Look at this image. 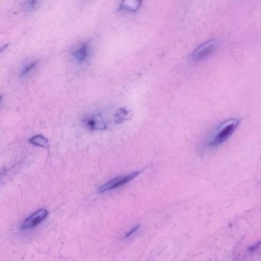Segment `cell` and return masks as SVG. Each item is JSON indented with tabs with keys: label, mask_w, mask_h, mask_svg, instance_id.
Returning a JSON list of instances; mask_svg holds the SVG:
<instances>
[{
	"label": "cell",
	"mask_w": 261,
	"mask_h": 261,
	"mask_svg": "<svg viewBox=\"0 0 261 261\" xmlns=\"http://www.w3.org/2000/svg\"><path fill=\"white\" fill-rule=\"evenodd\" d=\"M239 124H240L239 119H231V120H228L222 123L216 130L212 140L208 142V147L213 148V147H218L219 145L224 143L231 135L233 134Z\"/></svg>",
	"instance_id": "cell-1"
},
{
	"label": "cell",
	"mask_w": 261,
	"mask_h": 261,
	"mask_svg": "<svg viewBox=\"0 0 261 261\" xmlns=\"http://www.w3.org/2000/svg\"><path fill=\"white\" fill-rule=\"evenodd\" d=\"M139 172H135V173H130L128 175H124V176H119L117 178H113L111 180L104 184L99 189L100 193H105L108 191L113 190V189H117V188L120 187L122 185H124L125 184L128 183L132 180L135 177L139 175Z\"/></svg>",
	"instance_id": "cell-2"
},
{
	"label": "cell",
	"mask_w": 261,
	"mask_h": 261,
	"mask_svg": "<svg viewBox=\"0 0 261 261\" xmlns=\"http://www.w3.org/2000/svg\"><path fill=\"white\" fill-rule=\"evenodd\" d=\"M218 44V42L216 40L208 41L206 43H203L195 50L192 55V58L195 61H200L205 59L208 55L213 53V51L217 48Z\"/></svg>",
	"instance_id": "cell-3"
},
{
	"label": "cell",
	"mask_w": 261,
	"mask_h": 261,
	"mask_svg": "<svg viewBox=\"0 0 261 261\" xmlns=\"http://www.w3.org/2000/svg\"><path fill=\"white\" fill-rule=\"evenodd\" d=\"M48 211L45 210V209H40V210L37 211V212L32 214V216H29L22 224L21 229L28 230L35 228L44 221V219L48 216Z\"/></svg>",
	"instance_id": "cell-4"
},
{
	"label": "cell",
	"mask_w": 261,
	"mask_h": 261,
	"mask_svg": "<svg viewBox=\"0 0 261 261\" xmlns=\"http://www.w3.org/2000/svg\"><path fill=\"white\" fill-rule=\"evenodd\" d=\"M90 48L88 43H84L73 51L74 60L78 64H83L88 59L90 56Z\"/></svg>",
	"instance_id": "cell-5"
},
{
	"label": "cell",
	"mask_w": 261,
	"mask_h": 261,
	"mask_svg": "<svg viewBox=\"0 0 261 261\" xmlns=\"http://www.w3.org/2000/svg\"><path fill=\"white\" fill-rule=\"evenodd\" d=\"M87 125L90 130H105L107 128L105 122L103 120L101 115H95L87 119Z\"/></svg>",
	"instance_id": "cell-6"
},
{
	"label": "cell",
	"mask_w": 261,
	"mask_h": 261,
	"mask_svg": "<svg viewBox=\"0 0 261 261\" xmlns=\"http://www.w3.org/2000/svg\"><path fill=\"white\" fill-rule=\"evenodd\" d=\"M130 116V110L127 108H120L115 112L113 115L115 124H120L128 120Z\"/></svg>",
	"instance_id": "cell-7"
},
{
	"label": "cell",
	"mask_w": 261,
	"mask_h": 261,
	"mask_svg": "<svg viewBox=\"0 0 261 261\" xmlns=\"http://www.w3.org/2000/svg\"><path fill=\"white\" fill-rule=\"evenodd\" d=\"M29 143L33 144L36 147H43V148H48L49 147V142L48 139L43 135H35L29 139Z\"/></svg>",
	"instance_id": "cell-8"
},
{
	"label": "cell",
	"mask_w": 261,
	"mask_h": 261,
	"mask_svg": "<svg viewBox=\"0 0 261 261\" xmlns=\"http://www.w3.org/2000/svg\"><path fill=\"white\" fill-rule=\"evenodd\" d=\"M142 2L140 1H125L120 4V10L136 12L140 7Z\"/></svg>",
	"instance_id": "cell-9"
},
{
	"label": "cell",
	"mask_w": 261,
	"mask_h": 261,
	"mask_svg": "<svg viewBox=\"0 0 261 261\" xmlns=\"http://www.w3.org/2000/svg\"><path fill=\"white\" fill-rule=\"evenodd\" d=\"M37 61H34L31 63L26 64L25 66L22 67L21 71H20V76L25 77L29 74V73L32 72L34 69L36 68L37 66Z\"/></svg>",
	"instance_id": "cell-10"
},
{
	"label": "cell",
	"mask_w": 261,
	"mask_h": 261,
	"mask_svg": "<svg viewBox=\"0 0 261 261\" xmlns=\"http://www.w3.org/2000/svg\"><path fill=\"white\" fill-rule=\"evenodd\" d=\"M138 228H139V226H137V227H136V228H133V229H132V231L130 232V233H128L127 235H126V238H127V237L130 236V235H132V234L133 233L134 231H136V230Z\"/></svg>",
	"instance_id": "cell-11"
}]
</instances>
